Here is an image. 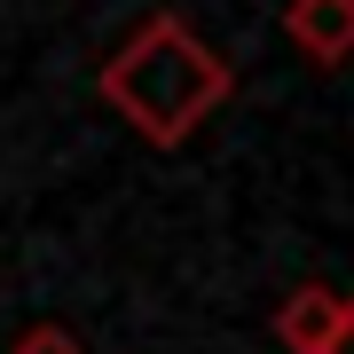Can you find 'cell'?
Instances as JSON below:
<instances>
[{
	"mask_svg": "<svg viewBox=\"0 0 354 354\" xmlns=\"http://www.w3.org/2000/svg\"><path fill=\"white\" fill-rule=\"evenodd\" d=\"M95 87L142 142L181 150V142L236 95V71H228L181 16H142V24L111 48V64L95 71Z\"/></svg>",
	"mask_w": 354,
	"mask_h": 354,
	"instance_id": "cell-1",
	"label": "cell"
},
{
	"mask_svg": "<svg viewBox=\"0 0 354 354\" xmlns=\"http://www.w3.org/2000/svg\"><path fill=\"white\" fill-rule=\"evenodd\" d=\"M283 39L315 71L354 64V0H283Z\"/></svg>",
	"mask_w": 354,
	"mask_h": 354,
	"instance_id": "cell-2",
	"label": "cell"
},
{
	"mask_svg": "<svg viewBox=\"0 0 354 354\" xmlns=\"http://www.w3.org/2000/svg\"><path fill=\"white\" fill-rule=\"evenodd\" d=\"M339 323H346V291H330V283H299L276 299V346L283 354H330Z\"/></svg>",
	"mask_w": 354,
	"mask_h": 354,
	"instance_id": "cell-3",
	"label": "cell"
},
{
	"mask_svg": "<svg viewBox=\"0 0 354 354\" xmlns=\"http://www.w3.org/2000/svg\"><path fill=\"white\" fill-rule=\"evenodd\" d=\"M8 354H87V346H79L64 323H32V330H24V339H16Z\"/></svg>",
	"mask_w": 354,
	"mask_h": 354,
	"instance_id": "cell-4",
	"label": "cell"
},
{
	"mask_svg": "<svg viewBox=\"0 0 354 354\" xmlns=\"http://www.w3.org/2000/svg\"><path fill=\"white\" fill-rule=\"evenodd\" d=\"M330 354H354V291H346V323H339V339H330Z\"/></svg>",
	"mask_w": 354,
	"mask_h": 354,
	"instance_id": "cell-5",
	"label": "cell"
}]
</instances>
